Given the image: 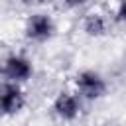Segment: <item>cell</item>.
Masks as SVG:
<instances>
[{"instance_id": "1", "label": "cell", "mask_w": 126, "mask_h": 126, "mask_svg": "<svg viewBox=\"0 0 126 126\" xmlns=\"http://www.w3.org/2000/svg\"><path fill=\"white\" fill-rule=\"evenodd\" d=\"M73 83H75V87H77V93H79L83 98H87V100L102 98V96L106 94V89H108L104 77H102L100 73L93 71V69H83V71H79V73L75 75Z\"/></svg>"}, {"instance_id": "2", "label": "cell", "mask_w": 126, "mask_h": 126, "mask_svg": "<svg viewBox=\"0 0 126 126\" xmlns=\"http://www.w3.org/2000/svg\"><path fill=\"white\" fill-rule=\"evenodd\" d=\"M2 77L10 83H24L33 75V65L26 55L20 53H12L2 61V69H0Z\"/></svg>"}, {"instance_id": "3", "label": "cell", "mask_w": 126, "mask_h": 126, "mask_svg": "<svg viewBox=\"0 0 126 126\" xmlns=\"http://www.w3.org/2000/svg\"><path fill=\"white\" fill-rule=\"evenodd\" d=\"M26 106V94L18 83H0V114L14 116Z\"/></svg>"}, {"instance_id": "4", "label": "cell", "mask_w": 126, "mask_h": 126, "mask_svg": "<svg viewBox=\"0 0 126 126\" xmlns=\"http://www.w3.org/2000/svg\"><path fill=\"white\" fill-rule=\"evenodd\" d=\"M55 32V24H53V18L49 14H43V12H37V14H32L28 20H26V26H24V33L28 39L32 41H37V43H43L47 41Z\"/></svg>"}, {"instance_id": "5", "label": "cell", "mask_w": 126, "mask_h": 126, "mask_svg": "<svg viewBox=\"0 0 126 126\" xmlns=\"http://www.w3.org/2000/svg\"><path fill=\"white\" fill-rule=\"evenodd\" d=\"M53 112L57 118L65 120V122H71L75 120L79 114H81V98L75 94V93H69V91H61L55 98H53V104H51Z\"/></svg>"}, {"instance_id": "6", "label": "cell", "mask_w": 126, "mask_h": 126, "mask_svg": "<svg viewBox=\"0 0 126 126\" xmlns=\"http://www.w3.org/2000/svg\"><path fill=\"white\" fill-rule=\"evenodd\" d=\"M108 30V20L98 14V12H91L85 16L83 20V32L87 35H93V37H98V35H104Z\"/></svg>"}, {"instance_id": "7", "label": "cell", "mask_w": 126, "mask_h": 126, "mask_svg": "<svg viewBox=\"0 0 126 126\" xmlns=\"http://www.w3.org/2000/svg\"><path fill=\"white\" fill-rule=\"evenodd\" d=\"M116 20H118V22H126V0H118V6H116Z\"/></svg>"}, {"instance_id": "8", "label": "cell", "mask_w": 126, "mask_h": 126, "mask_svg": "<svg viewBox=\"0 0 126 126\" xmlns=\"http://www.w3.org/2000/svg\"><path fill=\"white\" fill-rule=\"evenodd\" d=\"M26 6H43V4H47L49 0H22Z\"/></svg>"}, {"instance_id": "9", "label": "cell", "mask_w": 126, "mask_h": 126, "mask_svg": "<svg viewBox=\"0 0 126 126\" xmlns=\"http://www.w3.org/2000/svg\"><path fill=\"white\" fill-rule=\"evenodd\" d=\"M63 2H65L69 8H79V6H83L87 0H63Z\"/></svg>"}]
</instances>
